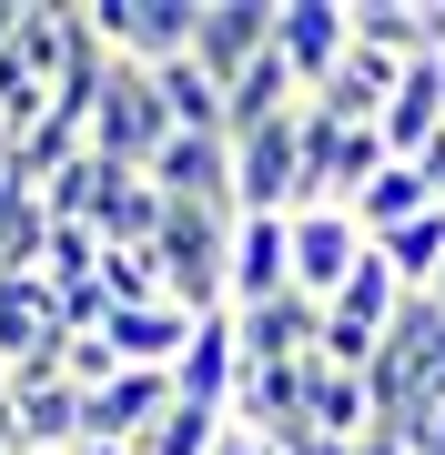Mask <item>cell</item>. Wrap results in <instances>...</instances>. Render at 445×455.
<instances>
[{"mask_svg": "<svg viewBox=\"0 0 445 455\" xmlns=\"http://www.w3.org/2000/svg\"><path fill=\"white\" fill-rule=\"evenodd\" d=\"M233 212H304V112L233 132Z\"/></svg>", "mask_w": 445, "mask_h": 455, "instance_id": "3957f363", "label": "cell"}, {"mask_svg": "<svg viewBox=\"0 0 445 455\" xmlns=\"http://www.w3.org/2000/svg\"><path fill=\"white\" fill-rule=\"evenodd\" d=\"M375 435V395H364V374H345V364H324L314 355L304 364V445H364Z\"/></svg>", "mask_w": 445, "mask_h": 455, "instance_id": "8fae6325", "label": "cell"}, {"mask_svg": "<svg viewBox=\"0 0 445 455\" xmlns=\"http://www.w3.org/2000/svg\"><path fill=\"white\" fill-rule=\"evenodd\" d=\"M345 51H354V20H345V0H274V61L294 71L304 92H324Z\"/></svg>", "mask_w": 445, "mask_h": 455, "instance_id": "ba28073f", "label": "cell"}, {"mask_svg": "<svg viewBox=\"0 0 445 455\" xmlns=\"http://www.w3.org/2000/svg\"><path fill=\"white\" fill-rule=\"evenodd\" d=\"M233 374H243L233 314H203V324H193V344H182V364H172V395H182V405H213V415H233Z\"/></svg>", "mask_w": 445, "mask_h": 455, "instance_id": "5bb4252c", "label": "cell"}, {"mask_svg": "<svg viewBox=\"0 0 445 455\" xmlns=\"http://www.w3.org/2000/svg\"><path fill=\"white\" fill-rule=\"evenodd\" d=\"M71 455H132V445H91V435H82V445H71Z\"/></svg>", "mask_w": 445, "mask_h": 455, "instance_id": "d4e9b609", "label": "cell"}, {"mask_svg": "<svg viewBox=\"0 0 445 455\" xmlns=\"http://www.w3.org/2000/svg\"><path fill=\"white\" fill-rule=\"evenodd\" d=\"M152 193L163 203H203V212H233V142H163V163H152Z\"/></svg>", "mask_w": 445, "mask_h": 455, "instance_id": "2e32d148", "label": "cell"}, {"mask_svg": "<svg viewBox=\"0 0 445 455\" xmlns=\"http://www.w3.org/2000/svg\"><path fill=\"white\" fill-rule=\"evenodd\" d=\"M223 425H233V415H213V405H182V395H172V415L152 425L132 455H213V445H223Z\"/></svg>", "mask_w": 445, "mask_h": 455, "instance_id": "ffe728a7", "label": "cell"}, {"mask_svg": "<svg viewBox=\"0 0 445 455\" xmlns=\"http://www.w3.org/2000/svg\"><path fill=\"white\" fill-rule=\"evenodd\" d=\"M294 293V212H233V253H223V314H253Z\"/></svg>", "mask_w": 445, "mask_h": 455, "instance_id": "8992f818", "label": "cell"}, {"mask_svg": "<svg viewBox=\"0 0 445 455\" xmlns=\"http://www.w3.org/2000/svg\"><path fill=\"white\" fill-rule=\"evenodd\" d=\"M71 445H82V395L61 374L11 385V455H71Z\"/></svg>", "mask_w": 445, "mask_h": 455, "instance_id": "7c38bea8", "label": "cell"}, {"mask_svg": "<svg viewBox=\"0 0 445 455\" xmlns=\"http://www.w3.org/2000/svg\"><path fill=\"white\" fill-rule=\"evenodd\" d=\"M375 253H385V274H395L405 293H435V274H445V203H435V212H415L405 233H385Z\"/></svg>", "mask_w": 445, "mask_h": 455, "instance_id": "ac0fdd59", "label": "cell"}, {"mask_svg": "<svg viewBox=\"0 0 445 455\" xmlns=\"http://www.w3.org/2000/svg\"><path fill=\"white\" fill-rule=\"evenodd\" d=\"M345 212H354V233H364V243H385V233H405L415 212H435V182L415 172V163H385V172L345 203Z\"/></svg>", "mask_w": 445, "mask_h": 455, "instance_id": "e0dca14e", "label": "cell"}, {"mask_svg": "<svg viewBox=\"0 0 445 455\" xmlns=\"http://www.w3.org/2000/svg\"><path fill=\"white\" fill-rule=\"evenodd\" d=\"M193 11L203 0H91V31L112 61H132V71H172L182 51H193Z\"/></svg>", "mask_w": 445, "mask_h": 455, "instance_id": "277c9868", "label": "cell"}, {"mask_svg": "<svg viewBox=\"0 0 445 455\" xmlns=\"http://www.w3.org/2000/svg\"><path fill=\"white\" fill-rule=\"evenodd\" d=\"M385 163H395V152H385V132H375V122H334V172H324V203L345 212L364 182L385 172Z\"/></svg>", "mask_w": 445, "mask_h": 455, "instance_id": "d6986e66", "label": "cell"}, {"mask_svg": "<svg viewBox=\"0 0 445 455\" xmlns=\"http://www.w3.org/2000/svg\"><path fill=\"white\" fill-rule=\"evenodd\" d=\"M0 163H11V132H0Z\"/></svg>", "mask_w": 445, "mask_h": 455, "instance_id": "484cf974", "label": "cell"}, {"mask_svg": "<svg viewBox=\"0 0 445 455\" xmlns=\"http://www.w3.org/2000/svg\"><path fill=\"white\" fill-rule=\"evenodd\" d=\"M163 142H172L163 82L132 71V61H112V82H101V101H91V152H101V163H122V172H152V163H163Z\"/></svg>", "mask_w": 445, "mask_h": 455, "instance_id": "7a4b0ae2", "label": "cell"}, {"mask_svg": "<svg viewBox=\"0 0 445 455\" xmlns=\"http://www.w3.org/2000/svg\"><path fill=\"white\" fill-rule=\"evenodd\" d=\"M61 293L51 274H0V374L31 385V374H61Z\"/></svg>", "mask_w": 445, "mask_h": 455, "instance_id": "5b68a950", "label": "cell"}, {"mask_svg": "<svg viewBox=\"0 0 445 455\" xmlns=\"http://www.w3.org/2000/svg\"><path fill=\"white\" fill-rule=\"evenodd\" d=\"M364 395H375V435H395V445H415L445 415V314L425 293H405V314L385 324L375 364H364Z\"/></svg>", "mask_w": 445, "mask_h": 455, "instance_id": "6da1fadb", "label": "cell"}, {"mask_svg": "<svg viewBox=\"0 0 445 455\" xmlns=\"http://www.w3.org/2000/svg\"><path fill=\"white\" fill-rule=\"evenodd\" d=\"M375 132H385L395 163H415V152L445 132V61H405V71H395V101L375 112Z\"/></svg>", "mask_w": 445, "mask_h": 455, "instance_id": "4fadbf2b", "label": "cell"}, {"mask_svg": "<svg viewBox=\"0 0 445 455\" xmlns=\"http://www.w3.org/2000/svg\"><path fill=\"white\" fill-rule=\"evenodd\" d=\"M112 374H122V355H112L101 334H61V385H71V395H101Z\"/></svg>", "mask_w": 445, "mask_h": 455, "instance_id": "7402d4cb", "label": "cell"}, {"mask_svg": "<svg viewBox=\"0 0 445 455\" xmlns=\"http://www.w3.org/2000/svg\"><path fill=\"white\" fill-rule=\"evenodd\" d=\"M354 455H405V445H395V435H364V445H354Z\"/></svg>", "mask_w": 445, "mask_h": 455, "instance_id": "cb8c5ba5", "label": "cell"}, {"mask_svg": "<svg viewBox=\"0 0 445 455\" xmlns=\"http://www.w3.org/2000/svg\"><path fill=\"white\" fill-rule=\"evenodd\" d=\"M0 455H11V425H0Z\"/></svg>", "mask_w": 445, "mask_h": 455, "instance_id": "4316f807", "label": "cell"}, {"mask_svg": "<svg viewBox=\"0 0 445 455\" xmlns=\"http://www.w3.org/2000/svg\"><path fill=\"white\" fill-rule=\"evenodd\" d=\"M163 415H172V374H142V364H122L101 395H82V435L91 445H142Z\"/></svg>", "mask_w": 445, "mask_h": 455, "instance_id": "30bf717a", "label": "cell"}, {"mask_svg": "<svg viewBox=\"0 0 445 455\" xmlns=\"http://www.w3.org/2000/svg\"><path fill=\"white\" fill-rule=\"evenodd\" d=\"M364 253H375V243L354 233V212H334V203L294 212V293H304V304H334V293H345V274H354Z\"/></svg>", "mask_w": 445, "mask_h": 455, "instance_id": "9c48e42d", "label": "cell"}, {"mask_svg": "<svg viewBox=\"0 0 445 455\" xmlns=\"http://www.w3.org/2000/svg\"><path fill=\"white\" fill-rule=\"evenodd\" d=\"M101 344H112L122 364H142V374H172L182 344H193V314H182V304H112Z\"/></svg>", "mask_w": 445, "mask_h": 455, "instance_id": "9a60e30c", "label": "cell"}, {"mask_svg": "<svg viewBox=\"0 0 445 455\" xmlns=\"http://www.w3.org/2000/svg\"><path fill=\"white\" fill-rule=\"evenodd\" d=\"M11 31H20V0H0V51H11Z\"/></svg>", "mask_w": 445, "mask_h": 455, "instance_id": "603a6c76", "label": "cell"}, {"mask_svg": "<svg viewBox=\"0 0 445 455\" xmlns=\"http://www.w3.org/2000/svg\"><path fill=\"white\" fill-rule=\"evenodd\" d=\"M264 51H274V0H203V11H193V51H182V61L213 71V82H243Z\"/></svg>", "mask_w": 445, "mask_h": 455, "instance_id": "52a82bcc", "label": "cell"}, {"mask_svg": "<svg viewBox=\"0 0 445 455\" xmlns=\"http://www.w3.org/2000/svg\"><path fill=\"white\" fill-rule=\"evenodd\" d=\"M101 293H112V304H172L152 253H101Z\"/></svg>", "mask_w": 445, "mask_h": 455, "instance_id": "44dd1931", "label": "cell"}]
</instances>
